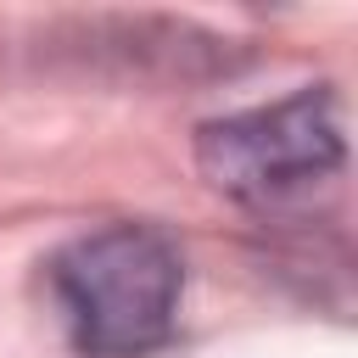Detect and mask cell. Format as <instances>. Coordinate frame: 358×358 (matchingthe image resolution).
Instances as JSON below:
<instances>
[{"instance_id": "1", "label": "cell", "mask_w": 358, "mask_h": 358, "mask_svg": "<svg viewBox=\"0 0 358 358\" xmlns=\"http://www.w3.org/2000/svg\"><path fill=\"white\" fill-rule=\"evenodd\" d=\"M73 341L90 358H140L173 336L185 263L151 224H112L73 241L50 268Z\"/></svg>"}, {"instance_id": "2", "label": "cell", "mask_w": 358, "mask_h": 358, "mask_svg": "<svg viewBox=\"0 0 358 358\" xmlns=\"http://www.w3.org/2000/svg\"><path fill=\"white\" fill-rule=\"evenodd\" d=\"M341 157H347L341 101L330 84L296 90L274 106L213 117L196 134V168L207 173V185L252 207H280L308 196L341 168Z\"/></svg>"}]
</instances>
